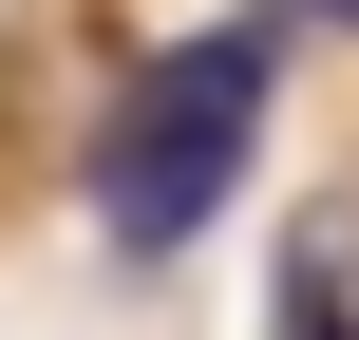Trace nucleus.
<instances>
[{
    "label": "nucleus",
    "instance_id": "f257e3e1",
    "mask_svg": "<svg viewBox=\"0 0 359 340\" xmlns=\"http://www.w3.org/2000/svg\"><path fill=\"white\" fill-rule=\"evenodd\" d=\"M265 76H284L265 19H208L189 57H151V76L95 114V227H114V246H189V227L246 189V151H265Z\"/></svg>",
    "mask_w": 359,
    "mask_h": 340
},
{
    "label": "nucleus",
    "instance_id": "f03ea898",
    "mask_svg": "<svg viewBox=\"0 0 359 340\" xmlns=\"http://www.w3.org/2000/svg\"><path fill=\"white\" fill-rule=\"evenodd\" d=\"M322 19H341V38H359V0H322Z\"/></svg>",
    "mask_w": 359,
    "mask_h": 340
}]
</instances>
